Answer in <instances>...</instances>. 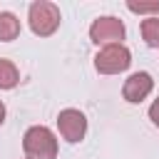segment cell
Returning <instances> with one entry per match:
<instances>
[{"label": "cell", "mask_w": 159, "mask_h": 159, "mask_svg": "<svg viewBox=\"0 0 159 159\" xmlns=\"http://www.w3.org/2000/svg\"><path fill=\"white\" fill-rule=\"evenodd\" d=\"M22 149L30 159H57V139L47 127H30L22 137Z\"/></svg>", "instance_id": "obj_1"}, {"label": "cell", "mask_w": 159, "mask_h": 159, "mask_svg": "<svg viewBox=\"0 0 159 159\" xmlns=\"http://www.w3.org/2000/svg\"><path fill=\"white\" fill-rule=\"evenodd\" d=\"M2 122H5V104L0 102V124H2Z\"/></svg>", "instance_id": "obj_12"}, {"label": "cell", "mask_w": 159, "mask_h": 159, "mask_svg": "<svg viewBox=\"0 0 159 159\" xmlns=\"http://www.w3.org/2000/svg\"><path fill=\"white\" fill-rule=\"evenodd\" d=\"M17 82H20L17 67H15L10 60H2V57H0V89H12Z\"/></svg>", "instance_id": "obj_8"}, {"label": "cell", "mask_w": 159, "mask_h": 159, "mask_svg": "<svg viewBox=\"0 0 159 159\" xmlns=\"http://www.w3.org/2000/svg\"><path fill=\"white\" fill-rule=\"evenodd\" d=\"M57 129L60 134L67 139V142H80L84 139V132H87V119L80 109H62L60 117H57Z\"/></svg>", "instance_id": "obj_5"}, {"label": "cell", "mask_w": 159, "mask_h": 159, "mask_svg": "<svg viewBox=\"0 0 159 159\" xmlns=\"http://www.w3.org/2000/svg\"><path fill=\"white\" fill-rule=\"evenodd\" d=\"M129 65H132V55H129V50L124 45H107L94 57V67L102 75H119Z\"/></svg>", "instance_id": "obj_3"}, {"label": "cell", "mask_w": 159, "mask_h": 159, "mask_svg": "<svg viewBox=\"0 0 159 159\" xmlns=\"http://www.w3.org/2000/svg\"><path fill=\"white\" fill-rule=\"evenodd\" d=\"M149 119L159 127V97H157V99L152 102V107H149Z\"/></svg>", "instance_id": "obj_11"}, {"label": "cell", "mask_w": 159, "mask_h": 159, "mask_svg": "<svg viewBox=\"0 0 159 159\" xmlns=\"http://www.w3.org/2000/svg\"><path fill=\"white\" fill-rule=\"evenodd\" d=\"M142 37L149 47H159V15L142 20Z\"/></svg>", "instance_id": "obj_9"}, {"label": "cell", "mask_w": 159, "mask_h": 159, "mask_svg": "<svg viewBox=\"0 0 159 159\" xmlns=\"http://www.w3.org/2000/svg\"><path fill=\"white\" fill-rule=\"evenodd\" d=\"M89 37L97 45H122V40H124V22L119 17H112V15L97 17L92 22V27H89Z\"/></svg>", "instance_id": "obj_4"}, {"label": "cell", "mask_w": 159, "mask_h": 159, "mask_svg": "<svg viewBox=\"0 0 159 159\" xmlns=\"http://www.w3.org/2000/svg\"><path fill=\"white\" fill-rule=\"evenodd\" d=\"M127 7L132 12H139V15H147V12L159 15V2H127Z\"/></svg>", "instance_id": "obj_10"}, {"label": "cell", "mask_w": 159, "mask_h": 159, "mask_svg": "<svg viewBox=\"0 0 159 159\" xmlns=\"http://www.w3.org/2000/svg\"><path fill=\"white\" fill-rule=\"evenodd\" d=\"M20 35V20L12 12H0V40L10 42Z\"/></svg>", "instance_id": "obj_7"}, {"label": "cell", "mask_w": 159, "mask_h": 159, "mask_svg": "<svg viewBox=\"0 0 159 159\" xmlns=\"http://www.w3.org/2000/svg\"><path fill=\"white\" fill-rule=\"evenodd\" d=\"M27 20H30V27H32L35 35L47 37V35H52L60 27V7L47 2V0H37V2L30 5Z\"/></svg>", "instance_id": "obj_2"}, {"label": "cell", "mask_w": 159, "mask_h": 159, "mask_svg": "<svg viewBox=\"0 0 159 159\" xmlns=\"http://www.w3.org/2000/svg\"><path fill=\"white\" fill-rule=\"evenodd\" d=\"M152 89H154V80H152V75H149V72H134V75L124 82L122 94H124L127 102H134V104H137V102L147 99Z\"/></svg>", "instance_id": "obj_6"}]
</instances>
